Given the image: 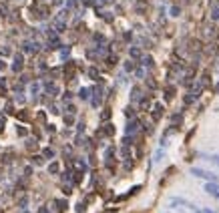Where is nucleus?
I'll list each match as a JSON object with an SVG mask.
<instances>
[{
	"instance_id": "f257e3e1",
	"label": "nucleus",
	"mask_w": 219,
	"mask_h": 213,
	"mask_svg": "<svg viewBox=\"0 0 219 213\" xmlns=\"http://www.w3.org/2000/svg\"><path fill=\"white\" fill-rule=\"evenodd\" d=\"M191 173L195 175V177H201V179H209V181H217V177L213 175V173H209L205 169H191Z\"/></svg>"
},
{
	"instance_id": "f03ea898",
	"label": "nucleus",
	"mask_w": 219,
	"mask_h": 213,
	"mask_svg": "<svg viewBox=\"0 0 219 213\" xmlns=\"http://www.w3.org/2000/svg\"><path fill=\"white\" fill-rule=\"evenodd\" d=\"M22 68H24V56L22 55H16V56H14V62H12V70L18 72V70H22Z\"/></svg>"
},
{
	"instance_id": "7ed1b4c3",
	"label": "nucleus",
	"mask_w": 219,
	"mask_h": 213,
	"mask_svg": "<svg viewBox=\"0 0 219 213\" xmlns=\"http://www.w3.org/2000/svg\"><path fill=\"white\" fill-rule=\"evenodd\" d=\"M22 48L26 52H38V50H40V44H38V42H32V40H26L22 44Z\"/></svg>"
},
{
	"instance_id": "20e7f679",
	"label": "nucleus",
	"mask_w": 219,
	"mask_h": 213,
	"mask_svg": "<svg viewBox=\"0 0 219 213\" xmlns=\"http://www.w3.org/2000/svg\"><path fill=\"white\" fill-rule=\"evenodd\" d=\"M163 115V105L161 103H157L155 107H153V111H151V117H153V121H159Z\"/></svg>"
},
{
	"instance_id": "39448f33",
	"label": "nucleus",
	"mask_w": 219,
	"mask_h": 213,
	"mask_svg": "<svg viewBox=\"0 0 219 213\" xmlns=\"http://www.w3.org/2000/svg\"><path fill=\"white\" fill-rule=\"evenodd\" d=\"M44 93H46V95H57L58 87L54 85V82H44Z\"/></svg>"
},
{
	"instance_id": "423d86ee",
	"label": "nucleus",
	"mask_w": 219,
	"mask_h": 213,
	"mask_svg": "<svg viewBox=\"0 0 219 213\" xmlns=\"http://www.w3.org/2000/svg\"><path fill=\"white\" fill-rule=\"evenodd\" d=\"M101 133H103L104 137H113V135H115V127H113L111 123H107L103 129H101Z\"/></svg>"
},
{
	"instance_id": "0eeeda50",
	"label": "nucleus",
	"mask_w": 219,
	"mask_h": 213,
	"mask_svg": "<svg viewBox=\"0 0 219 213\" xmlns=\"http://www.w3.org/2000/svg\"><path fill=\"white\" fill-rule=\"evenodd\" d=\"M92 90H94V89H87V87H82V89L79 90V97H81L82 101H87V99H91Z\"/></svg>"
},
{
	"instance_id": "6e6552de",
	"label": "nucleus",
	"mask_w": 219,
	"mask_h": 213,
	"mask_svg": "<svg viewBox=\"0 0 219 213\" xmlns=\"http://www.w3.org/2000/svg\"><path fill=\"white\" fill-rule=\"evenodd\" d=\"M205 191H207V193H211V195H217L219 185H217V183H207V185H205Z\"/></svg>"
},
{
	"instance_id": "1a4fd4ad",
	"label": "nucleus",
	"mask_w": 219,
	"mask_h": 213,
	"mask_svg": "<svg viewBox=\"0 0 219 213\" xmlns=\"http://www.w3.org/2000/svg\"><path fill=\"white\" fill-rule=\"evenodd\" d=\"M137 129H139V121H137V119H133V121L127 125V133H135Z\"/></svg>"
},
{
	"instance_id": "9d476101",
	"label": "nucleus",
	"mask_w": 219,
	"mask_h": 213,
	"mask_svg": "<svg viewBox=\"0 0 219 213\" xmlns=\"http://www.w3.org/2000/svg\"><path fill=\"white\" fill-rule=\"evenodd\" d=\"M145 8H147V2H145V0H139L137 4H135V10H137L139 14H143V12H145Z\"/></svg>"
},
{
	"instance_id": "9b49d317",
	"label": "nucleus",
	"mask_w": 219,
	"mask_h": 213,
	"mask_svg": "<svg viewBox=\"0 0 219 213\" xmlns=\"http://www.w3.org/2000/svg\"><path fill=\"white\" fill-rule=\"evenodd\" d=\"M129 55L133 56V58H143V56H141V48H137V46H131V48H129Z\"/></svg>"
},
{
	"instance_id": "f8f14e48",
	"label": "nucleus",
	"mask_w": 219,
	"mask_h": 213,
	"mask_svg": "<svg viewBox=\"0 0 219 213\" xmlns=\"http://www.w3.org/2000/svg\"><path fill=\"white\" fill-rule=\"evenodd\" d=\"M175 97V87H167L165 89V101H171Z\"/></svg>"
},
{
	"instance_id": "ddd939ff",
	"label": "nucleus",
	"mask_w": 219,
	"mask_h": 213,
	"mask_svg": "<svg viewBox=\"0 0 219 213\" xmlns=\"http://www.w3.org/2000/svg\"><path fill=\"white\" fill-rule=\"evenodd\" d=\"M58 169H60V165H58L57 161H52V163H50V165H48V171H50V173H52V175H57V173H58Z\"/></svg>"
},
{
	"instance_id": "4468645a",
	"label": "nucleus",
	"mask_w": 219,
	"mask_h": 213,
	"mask_svg": "<svg viewBox=\"0 0 219 213\" xmlns=\"http://www.w3.org/2000/svg\"><path fill=\"white\" fill-rule=\"evenodd\" d=\"M139 97H141V89L135 87V89L131 90V99H133V101H139Z\"/></svg>"
},
{
	"instance_id": "2eb2a0df",
	"label": "nucleus",
	"mask_w": 219,
	"mask_h": 213,
	"mask_svg": "<svg viewBox=\"0 0 219 213\" xmlns=\"http://www.w3.org/2000/svg\"><path fill=\"white\" fill-rule=\"evenodd\" d=\"M64 125H67V127H72V125H74V117H72V115H64Z\"/></svg>"
},
{
	"instance_id": "dca6fc26",
	"label": "nucleus",
	"mask_w": 219,
	"mask_h": 213,
	"mask_svg": "<svg viewBox=\"0 0 219 213\" xmlns=\"http://www.w3.org/2000/svg\"><path fill=\"white\" fill-rule=\"evenodd\" d=\"M89 77L94 79V80H99V70H97L94 67H91V68H89Z\"/></svg>"
},
{
	"instance_id": "f3484780",
	"label": "nucleus",
	"mask_w": 219,
	"mask_h": 213,
	"mask_svg": "<svg viewBox=\"0 0 219 213\" xmlns=\"http://www.w3.org/2000/svg\"><path fill=\"white\" fill-rule=\"evenodd\" d=\"M54 203H57V209H58V211H64V209H67V201L58 199V201H54Z\"/></svg>"
},
{
	"instance_id": "a211bd4d",
	"label": "nucleus",
	"mask_w": 219,
	"mask_h": 213,
	"mask_svg": "<svg viewBox=\"0 0 219 213\" xmlns=\"http://www.w3.org/2000/svg\"><path fill=\"white\" fill-rule=\"evenodd\" d=\"M211 18H213V20H219V6L211 8Z\"/></svg>"
},
{
	"instance_id": "6ab92c4d",
	"label": "nucleus",
	"mask_w": 219,
	"mask_h": 213,
	"mask_svg": "<svg viewBox=\"0 0 219 213\" xmlns=\"http://www.w3.org/2000/svg\"><path fill=\"white\" fill-rule=\"evenodd\" d=\"M135 77H137V79H143V77H145V68L139 67L137 70H135Z\"/></svg>"
},
{
	"instance_id": "aec40b11",
	"label": "nucleus",
	"mask_w": 219,
	"mask_h": 213,
	"mask_svg": "<svg viewBox=\"0 0 219 213\" xmlns=\"http://www.w3.org/2000/svg\"><path fill=\"white\" fill-rule=\"evenodd\" d=\"M42 155H44L46 159H52V157H54V151H52V149H44V151H42Z\"/></svg>"
},
{
	"instance_id": "412c9836",
	"label": "nucleus",
	"mask_w": 219,
	"mask_h": 213,
	"mask_svg": "<svg viewBox=\"0 0 219 213\" xmlns=\"http://www.w3.org/2000/svg\"><path fill=\"white\" fill-rule=\"evenodd\" d=\"M109 117H111V109H104V111L101 113V119H103V121H109Z\"/></svg>"
},
{
	"instance_id": "4be33fe9",
	"label": "nucleus",
	"mask_w": 219,
	"mask_h": 213,
	"mask_svg": "<svg viewBox=\"0 0 219 213\" xmlns=\"http://www.w3.org/2000/svg\"><path fill=\"white\" fill-rule=\"evenodd\" d=\"M143 65L145 67H153V58L151 56H143Z\"/></svg>"
},
{
	"instance_id": "5701e85b",
	"label": "nucleus",
	"mask_w": 219,
	"mask_h": 213,
	"mask_svg": "<svg viewBox=\"0 0 219 213\" xmlns=\"http://www.w3.org/2000/svg\"><path fill=\"white\" fill-rule=\"evenodd\" d=\"M38 89H40V85H38V82H32V87H30V93H32V97H34L36 93H38Z\"/></svg>"
},
{
	"instance_id": "b1692460",
	"label": "nucleus",
	"mask_w": 219,
	"mask_h": 213,
	"mask_svg": "<svg viewBox=\"0 0 219 213\" xmlns=\"http://www.w3.org/2000/svg\"><path fill=\"white\" fill-rule=\"evenodd\" d=\"M193 101H195V95H187L185 97V105H191Z\"/></svg>"
},
{
	"instance_id": "393cba45",
	"label": "nucleus",
	"mask_w": 219,
	"mask_h": 213,
	"mask_svg": "<svg viewBox=\"0 0 219 213\" xmlns=\"http://www.w3.org/2000/svg\"><path fill=\"white\" fill-rule=\"evenodd\" d=\"M179 14H181L179 6H173V8H171V16H179Z\"/></svg>"
},
{
	"instance_id": "a878e982",
	"label": "nucleus",
	"mask_w": 219,
	"mask_h": 213,
	"mask_svg": "<svg viewBox=\"0 0 219 213\" xmlns=\"http://www.w3.org/2000/svg\"><path fill=\"white\" fill-rule=\"evenodd\" d=\"M133 68H135V65H133L131 60H129V62H125V70H127V72H131Z\"/></svg>"
},
{
	"instance_id": "bb28decb",
	"label": "nucleus",
	"mask_w": 219,
	"mask_h": 213,
	"mask_svg": "<svg viewBox=\"0 0 219 213\" xmlns=\"http://www.w3.org/2000/svg\"><path fill=\"white\" fill-rule=\"evenodd\" d=\"M16 133L20 135V137H24V135L28 133V131H26V129H24V127H18V129H16Z\"/></svg>"
},
{
	"instance_id": "cd10ccee",
	"label": "nucleus",
	"mask_w": 219,
	"mask_h": 213,
	"mask_svg": "<svg viewBox=\"0 0 219 213\" xmlns=\"http://www.w3.org/2000/svg\"><path fill=\"white\" fill-rule=\"evenodd\" d=\"M141 109H149V99H143L141 101Z\"/></svg>"
},
{
	"instance_id": "c85d7f7f",
	"label": "nucleus",
	"mask_w": 219,
	"mask_h": 213,
	"mask_svg": "<svg viewBox=\"0 0 219 213\" xmlns=\"http://www.w3.org/2000/svg\"><path fill=\"white\" fill-rule=\"evenodd\" d=\"M67 109H69L70 115H74V113H77V107H74V105H67Z\"/></svg>"
},
{
	"instance_id": "c756f323",
	"label": "nucleus",
	"mask_w": 219,
	"mask_h": 213,
	"mask_svg": "<svg viewBox=\"0 0 219 213\" xmlns=\"http://www.w3.org/2000/svg\"><path fill=\"white\" fill-rule=\"evenodd\" d=\"M18 117H20L22 121H26V119H28V113H26V111H22V113H18Z\"/></svg>"
},
{
	"instance_id": "7c9ffc66",
	"label": "nucleus",
	"mask_w": 219,
	"mask_h": 213,
	"mask_svg": "<svg viewBox=\"0 0 219 213\" xmlns=\"http://www.w3.org/2000/svg\"><path fill=\"white\" fill-rule=\"evenodd\" d=\"M18 205H20V209H26V205H28V199H22V201L18 203Z\"/></svg>"
},
{
	"instance_id": "2f4dec72",
	"label": "nucleus",
	"mask_w": 219,
	"mask_h": 213,
	"mask_svg": "<svg viewBox=\"0 0 219 213\" xmlns=\"http://www.w3.org/2000/svg\"><path fill=\"white\" fill-rule=\"evenodd\" d=\"M0 95H6V87H4V80L0 82Z\"/></svg>"
},
{
	"instance_id": "473e14b6",
	"label": "nucleus",
	"mask_w": 219,
	"mask_h": 213,
	"mask_svg": "<svg viewBox=\"0 0 219 213\" xmlns=\"http://www.w3.org/2000/svg\"><path fill=\"white\" fill-rule=\"evenodd\" d=\"M32 161H34V165H40V163H42V157H32Z\"/></svg>"
},
{
	"instance_id": "72a5a7b5",
	"label": "nucleus",
	"mask_w": 219,
	"mask_h": 213,
	"mask_svg": "<svg viewBox=\"0 0 219 213\" xmlns=\"http://www.w3.org/2000/svg\"><path fill=\"white\" fill-rule=\"evenodd\" d=\"M2 55L8 56V55H10V48H8V46H4V48H2Z\"/></svg>"
},
{
	"instance_id": "f704fd0d",
	"label": "nucleus",
	"mask_w": 219,
	"mask_h": 213,
	"mask_svg": "<svg viewBox=\"0 0 219 213\" xmlns=\"http://www.w3.org/2000/svg\"><path fill=\"white\" fill-rule=\"evenodd\" d=\"M0 14H2V16H6V14H8V8H6V6H2V8H0Z\"/></svg>"
},
{
	"instance_id": "c9c22d12",
	"label": "nucleus",
	"mask_w": 219,
	"mask_h": 213,
	"mask_svg": "<svg viewBox=\"0 0 219 213\" xmlns=\"http://www.w3.org/2000/svg\"><path fill=\"white\" fill-rule=\"evenodd\" d=\"M26 147H28V149H36V143H32V141H28V143H26Z\"/></svg>"
},
{
	"instance_id": "e433bc0d",
	"label": "nucleus",
	"mask_w": 219,
	"mask_h": 213,
	"mask_svg": "<svg viewBox=\"0 0 219 213\" xmlns=\"http://www.w3.org/2000/svg\"><path fill=\"white\" fill-rule=\"evenodd\" d=\"M62 191H64V195H70V187H69V185H64V187H62Z\"/></svg>"
},
{
	"instance_id": "4c0bfd02",
	"label": "nucleus",
	"mask_w": 219,
	"mask_h": 213,
	"mask_svg": "<svg viewBox=\"0 0 219 213\" xmlns=\"http://www.w3.org/2000/svg\"><path fill=\"white\" fill-rule=\"evenodd\" d=\"M125 113H127V117H133V115H135V111H133V109H127Z\"/></svg>"
},
{
	"instance_id": "58836bf2",
	"label": "nucleus",
	"mask_w": 219,
	"mask_h": 213,
	"mask_svg": "<svg viewBox=\"0 0 219 213\" xmlns=\"http://www.w3.org/2000/svg\"><path fill=\"white\" fill-rule=\"evenodd\" d=\"M113 0H99V4H111Z\"/></svg>"
},
{
	"instance_id": "ea45409f",
	"label": "nucleus",
	"mask_w": 219,
	"mask_h": 213,
	"mask_svg": "<svg viewBox=\"0 0 219 213\" xmlns=\"http://www.w3.org/2000/svg\"><path fill=\"white\" fill-rule=\"evenodd\" d=\"M38 213H48V209H46V207H40V209H38Z\"/></svg>"
},
{
	"instance_id": "a19ab883",
	"label": "nucleus",
	"mask_w": 219,
	"mask_h": 213,
	"mask_svg": "<svg viewBox=\"0 0 219 213\" xmlns=\"http://www.w3.org/2000/svg\"><path fill=\"white\" fill-rule=\"evenodd\" d=\"M6 68V65H4V60H0V70H4Z\"/></svg>"
},
{
	"instance_id": "79ce46f5",
	"label": "nucleus",
	"mask_w": 219,
	"mask_h": 213,
	"mask_svg": "<svg viewBox=\"0 0 219 213\" xmlns=\"http://www.w3.org/2000/svg\"><path fill=\"white\" fill-rule=\"evenodd\" d=\"M82 2H84V4H87V6H91V4H92L91 0H82Z\"/></svg>"
},
{
	"instance_id": "37998d69",
	"label": "nucleus",
	"mask_w": 219,
	"mask_h": 213,
	"mask_svg": "<svg viewBox=\"0 0 219 213\" xmlns=\"http://www.w3.org/2000/svg\"><path fill=\"white\" fill-rule=\"evenodd\" d=\"M203 213H215V211H211V209H205V211H203Z\"/></svg>"
},
{
	"instance_id": "c03bdc74",
	"label": "nucleus",
	"mask_w": 219,
	"mask_h": 213,
	"mask_svg": "<svg viewBox=\"0 0 219 213\" xmlns=\"http://www.w3.org/2000/svg\"><path fill=\"white\" fill-rule=\"evenodd\" d=\"M213 161H217V163H219V157H213Z\"/></svg>"
},
{
	"instance_id": "a18cd8bd",
	"label": "nucleus",
	"mask_w": 219,
	"mask_h": 213,
	"mask_svg": "<svg viewBox=\"0 0 219 213\" xmlns=\"http://www.w3.org/2000/svg\"><path fill=\"white\" fill-rule=\"evenodd\" d=\"M215 197H217V199H219V191H217V195H215Z\"/></svg>"
},
{
	"instance_id": "49530a36",
	"label": "nucleus",
	"mask_w": 219,
	"mask_h": 213,
	"mask_svg": "<svg viewBox=\"0 0 219 213\" xmlns=\"http://www.w3.org/2000/svg\"><path fill=\"white\" fill-rule=\"evenodd\" d=\"M2 2H6V0H2Z\"/></svg>"
},
{
	"instance_id": "de8ad7c7",
	"label": "nucleus",
	"mask_w": 219,
	"mask_h": 213,
	"mask_svg": "<svg viewBox=\"0 0 219 213\" xmlns=\"http://www.w3.org/2000/svg\"><path fill=\"white\" fill-rule=\"evenodd\" d=\"M24 213H28V211H24Z\"/></svg>"
},
{
	"instance_id": "09e8293b",
	"label": "nucleus",
	"mask_w": 219,
	"mask_h": 213,
	"mask_svg": "<svg viewBox=\"0 0 219 213\" xmlns=\"http://www.w3.org/2000/svg\"><path fill=\"white\" fill-rule=\"evenodd\" d=\"M197 213H199V211H197Z\"/></svg>"
}]
</instances>
